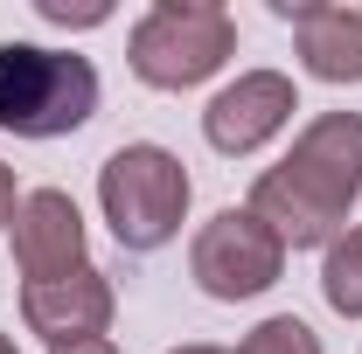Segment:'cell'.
I'll return each instance as SVG.
<instances>
[{
	"label": "cell",
	"mask_w": 362,
	"mask_h": 354,
	"mask_svg": "<svg viewBox=\"0 0 362 354\" xmlns=\"http://www.w3.org/2000/svg\"><path fill=\"white\" fill-rule=\"evenodd\" d=\"M362 195V111H320L293 153L251 181V216L265 222L286 250L334 243Z\"/></svg>",
	"instance_id": "cell-1"
},
{
	"label": "cell",
	"mask_w": 362,
	"mask_h": 354,
	"mask_svg": "<svg viewBox=\"0 0 362 354\" xmlns=\"http://www.w3.org/2000/svg\"><path fill=\"white\" fill-rule=\"evenodd\" d=\"M98 111V70L90 56L42 42H0V133L14 139H63L90 126Z\"/></svg>",
	"instance_id": "cell-2"
},
{
	"label": "cell",
	"mask_w": 362,
	"mask_h": 354,
	"mask_svg": "<svg viewBox=\"0 0 362 354\" xmlns=\"http://www.w3.org/2000/svg\"><path fill=\"white\" fill-rule=\"evenodd\" d=\"M98 209L126 250H160L181 236V216H188V167L168 146H146V139L119 146L98 167Z\"/></svg>",
	"instance_id": "cell-3"
},
{
	"label": "cell",
	"mask_w": 362,
	"mask_h": 354,
	"mask_svg": "<svg viewBox=\"0 0 362 354\" xmlns=\"http://www.w3.org/2000/svg\"><path fill=\"white\" fill-rule=\"evenodd\" d=\"M237 49V21L216 0H160L133 28V77L153 90H195Z\"/></svg>",
	"instance_id": "cell-4"
},
{
	"label": "cell",
	"mask_w": 362,
	"mask_h": 354,
	"mask_svg": "<svg viewBox=\"0 0 362 354\" xmlns=\"http://www.w3.org/2000/svg\"><path fill=\"white\" fill-rule=\"evenodd\" d=\"M188 271H195V285L209 292V299H258L279 285V271H286V243L272 236L265 222L251 216V209H223V216H209L195 229V243H188Z\"/></svg>",
	"instance_id": "cell-5"
},
{
	"label": "cell",
	"mask_w": 362,
	"mask_h": 354,
	"mask_svg": "<svg viewBox=\"0 0 362 354\" xmlns=\"http://www.w3.org/2000/svg\"><path fill=\"white\" fill-rule=\"evenodd\" d=\"M300 111V97H293V77H279V70H244L237 84H223L209 97V111H202V139L216 146V153H258L272 133H286V118Z\"/></svg>",
	"instance_id": "cell-6"
},
{
	"label": "cell",
	"mask_w": 362,
	"mask_h": 354,
	"mask_svg": "<svg viewBox=\"0 0 362 354\" xmlns=\"http://www.w3.org/2000/svg\"><path fill=\"white\" fill-rule=\"evenodd\" d=\"M14 264L28 285H49V278H70V271H84V216H77V202L63 195V188H35V195H21V209H14Z\"/></svg>",
	"instance_id": "cell-7"
},
{
	"label": "cell",
	"mask_w": 362,
	"mask_h": 354,
	"mask_svg": "<svg viewBox=\"0 0 362 354\" xmlns=\"http://www.w3.org/2000/svg\"><path fill=\"white\" fill-rule=\"evenodd\" d=\"M112 278L98 264L70 271V278H49V285H21V319L28 334H42L49 348H77V341H105L112 326Z\"/></svg>",
	"instance_id": "cell-8"
},
{
	"label": "cell",
	"mask_w": 362,
	"mask_h": 354,
	"mask_svg": "<svg viewBox=\"0 0 362 354\" xmlns=\"http://www.w3.org/2000/svg\"><path fill=\"white\" fill-rule=\"evenodd\" d=\"M279 21L293 28L307 77H320V84H362V7L279 0Z\"/></svg>",
	"instance_id": "cell-9"
},
{
	"label": "cell",
	"mask_w": 362,
	"mask_h": 354,
	"mask_svg": "<svg viewBox=\"0 0 362 354\" xmlns=\"http://www.w3.org/2000/svg\"><path fill=\"white\" fill-rule=\"evenodd\" d=\"M320 292L341 319H362V229H341L320 257Z\"/></svg>",
	"instance_id": "cell-10"
},
{
	"label": "cell",
	"mask_w": 362,
	"mask_h": 354,
	"mask_svg": "<svg viewBox=\"0 0 362 354\" xmlns=\"http://www.w3.org/2000/svg\"><path fill=\"white\" fill-rule=\"evenodd\" d=\"M237 354H320V334L307 319H293V312H272L237 341Z\"/></svg>",
	"instance_id": "cell-11"
},
{
	"label": "cell",
	"mask_w": 362,
	"mask_h": 354,
	"mask_svg": "<svg viewBox=\"0 0 362 354\" xmlns=\"http://www.w3.org/2000/svg\"><path fill=\"white\" fill-rule=\"evenodd\" d=\"M35 14H42V21H56V28H70V21H77V28L105 21V7H70V0H35Z\"/></svg>",
	"instance_id": "cell-12"
},
{
	"label": "cell",
	"mask_w": 362,
	"mask_h": 354,
	"mask_svg": "<svg viewBox=\"0 0 362 354\" xmlns=\"http://www.w3.org/2000/svg\"><path fill=\"white\" fill-rule=\"evenodd\" d=\"M14 209H21V195H14V167H0V222H14Z\"/></svg>",
	"instance_id": "cell-13"
},
{
	"label": "cell",
	"mask_w": 362,
	"mask_h": 354,
	"mask_svg": "<svg viewBox=\"0 0 362 354\" xmlns=\"http://www.w3.org/2000/svg\"><path fill=\"white\" fill-rule=\"evenodd\" d=\"M49 354H119L112 341H77V348H49Z\"/></svg>",
	"instance_id": "cell-14"
},
{
	"label": "cell",
	"mask_w": 362,
	"mask_h": 354,
	"mask_svg": "<svg viewBox=\"0 0 362 354\" xmlns=\"http://www.w3.org/2000/svg\"><path fill=\"white\" fill-rule=\"evenodd\" d=\"M175 354H230V348H209V341H195V348H175Z\"/></svg>",
	"instance_id": "cell-15"
},
{
	"label": "cell",
	"mask_w": 362,
	"mask_h": 354,
	"mask_svg": "<svg viewBox=\"0 0 362 354\" xmlns=\"http://www.w3.org/2000/svg\"><path fill=\"white\" fill-rule=\"evenodd\" d=\"M0 354H14V341H7V334H0Z\"/></svg>",
	"instance_id": "cell-16"
}]
</instances>
